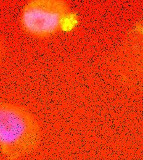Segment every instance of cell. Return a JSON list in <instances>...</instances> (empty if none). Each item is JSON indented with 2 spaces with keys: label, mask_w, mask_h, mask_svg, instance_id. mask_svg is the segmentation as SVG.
I'll return each mask as SVG.
<instances>
[{
  "label": "cell",
  "mask_w": 143,
  "mask_h": 160,
  "mask_svg": "<svg viewBox=\"0 0 143 160\" xmlns=\"http://www.w3.org/2000/svg\"><path fill=\"white\" fill-rule=\"evenodd\" d=\"M1 54H2V46H1V42L0 41V60L1 58Z\"/></svg>",
  "instance_id": "obj_3"
},
{
  "label": "cell",
  "mask_w": 143,
  "mask_h": 160,
  "mask_svg": "<svg viewBox=\"0 0 143 160\" xmlns=\"http://www.w3.org/2000/svg\"><path fill=\"white\" fill-rule=\"evenodd\" d=\"M40 142V128L25 108L0 102V151L8 160L33 152Z\"/></svg>",
  "instance_id": "obj_1"
},
{
  "label": "cell",
  "mask_w": 143,
  "mask_h": 160,
  "mask_svg": "<svg viewBox=\"0 0 143 160\" xmlns=\"http://www.w3.org/2000/svg\"><path fill=\"white\" fill-rule=\"evenodd\" d=\"M69 14L68 6L64 1L32 0L23 8L21 25L32 36L49 37L65 27Z\"/></svg>",
  "instance_id": "obj_2"
}]
</instances>
